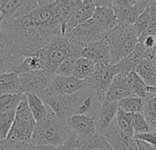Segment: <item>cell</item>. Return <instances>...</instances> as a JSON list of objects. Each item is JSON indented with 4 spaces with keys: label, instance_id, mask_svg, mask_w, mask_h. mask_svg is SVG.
Returning <instances> with one entry per match:
<instances>
[{
    "label": "cell",
    "instance_id": "6da1fadb",
    "mask_svg": "<svg viewBox=\"0 0 156 150\" xmlns=\"http://www.w3.org/2000/svg\"><path fill=\"white\" fill-rule=\"evenodd\" d=\"M73 134L67 121L58 117L49 108L48 116L37 123L31 144L35 147L58 148L64 145Z\"/></svg>",
    "mask_w": 156,
    "mask_h": 150
},
{
    "label": "cell",
    "instance_id": "7a4b0ae2",
    "mask_svg": "<svg viewBox=\"0 0 156 150\" xmlns=\"http://www.w3.org/2000/svg\"><path fill=\"white\" fill-rule=\"evenodd\" d=\"M110 49L111 63L116 64L129 56L139 42V35L133 26H118L106 33Z\"/></svg>",
    "mask_w": 156,
    "mask_h": 150
},
{
    "label": "cell",
    "instance_id": "3957f363",
    "mask_svg": "<svg viewBox=\"0 0 156 150\" xmlns=\"http://www.w3.org/2000/svg\"><path fill=\"white\" fill-rule=\"evenodd\" d=\"M83 49L72 45L66 37L57 38L43 49L37 50L43 60V71L55 74L56 70L60 63L69 56L82 57Z\"/></svg>",
    "mask_w": 156,
    "mask_h": 150
},
{
    "label": "cell",
    "instance_id": "277c9868",
    "mask_svg": "<svg viewBox=\"0 0 156 150\" xmlns=\"http://www.w3.org/2000/svg\"><path fill=\"white\" fill-rule=\"evenodd\" d=\"M37 122L29 109L27 97L19 104L15 122L6 138L25 143H31Z\"/></svg>",
    "mask_w": 156,
    "mask_h": 150
},
{
    "label": "cell",
    "instance_id": "5b68a950",
    "mask_svg": "<svg viewBox=\"0 0 156 150\" xmlns=\"http://www.w3.org/2000/svg\"><path fill=\"white\" fill-rule=\"evenodd\" d=\"M86 82L80 81L74 76H59L52 74L50 81L40 97L43 101L49 97L58 95H73L80 92L84 86Z\"/></svg>",
    "mask_w": 156,
    "mask_h": 150
},
{
    "label": "cell",
    "instance_id": "8992f818",
    "mask_svg": "<svg viewBox=\"0 0 156 150\" xmlns=\"http://www.w3.org/2000/svg\"><path fill=\"white\" fill-rule=\"evenodd\" d=\"M151 1L147 0H117L112 3L119 26H133L141 14L148 7Z\"/></svg>",
    "mask_w": 156,
    "mask_h": 150
},
{
    "label": "cell",
    "instance_id": "52a82bcc",
    "mask_svg": "<svg viewBox=\"0 0 156 150\" xmlns=\"http://www.w3.org/2000/svg\"><path fill=\"white\" fill-rule=\"evenodd\" d=\"M105 35L106 32L99 27L90 18L65 37L72 45L85 49L90 44L105 38Z\"/></svg>",
    "mask_w": 156,
    "mask_h": 150
},
{
    "label": "cell",
    "instance_id": "ba28073f",
    "mask_svg": "<svg viewBox=\"0 0 156 150\" xmlns=\"http://www.w3.org/2000/svg\"><path fill=\"white\" fill-rule=\"evenodd\" d=\"M120 73L116 65H97L95 73L89 80L86 81L93 91L98 95L101 104L105 100V96L114 80V78Z\"/></svg>",
    "mask_w": 156,
    "mask_h": 150
},
{
    "label": "cell",
    "instance_id": "9c48e42d",
    "mask_svg": "<svg viewBox=\"0 0 156 150\" xmlns=\"http://www.w3.org/2000/svg\"><path fill=\"white\" fill-rule=\"evenodd\" d=\"M73 95L75 102V115H85L93 117L97 116L102 104L87 82L85 86Z\"/></svg>",
    "mask_w": 156,
    "mask_h": 150
},
{
    "label": "cell",
    "instance_id": "30bf717a",
    "mask_svg": "<svg viewBox=\"0 0 156 150\" xmlns=\"http://www.w3.org/2000/svg\"><path fill=\"white\" fill-rule=\"evenodd\" d=\"M38 5V1L1 0L0 1V25L15 18L24 16L34 11Z\"/></svg>",
    "mask_w": 156,
    "mask_h": 150
},
{
    "label": "cell",
    "instance_id": "8fae6325",
    "mask_svg": "<svg viewBox=\"0 0 156 150\" xmlns=\"http://www.w3.org/2000/svg\"><path fill=\"white\" fill-rule=\"evenodd\" d=\"M51 76L52 74H49L44 71H30L19 74L23 93H32L41 97L50 81Z\"/></svg>",
    "mask_w": 156,
    "mask_h": 150
},
{
    "label": "cell",
    "instance_id": "7c38bea8",
    "mask_svg": "<svg viewBox=\"0 0 156 150\" xmlns=\"http://www.w3.org/2000/svg\"><path fill=\"white\" fill-rule=\"evenodd\" d=\"M45 104L59 118L68 121L75 115L74 95H58L44 100Z\"/></svg>",
    "mask_w": 156,
    "mask_h": 150
},
{
    "label": "cell",
    "instance_id": "4fadbf2b",
    "mask_svg": "<svg viewBox=\"0 0 156 150\" xmlns=\"http://www.w3.org/2000/svg\"><path fill=\"white\" fill-rule=\"evenodd\" d=\"M102 135L107 138L113 150H133L137 147L135 138L124 134L120 129L116 119Z\"/></svg>",
    "mask_w": 156,
    "mask_h": 150
},
{
    "label": "cell",
    "instance_id": "5bb4252c",
    "mask_svg": "<svg viewBox=\"0 0 156 150\" xmlns=\"http://www.w3.org/2000/svg\"><path fill=\"white\" fill-rule=\"evenodd\" d=\"M71 131L77 137H87L94 136L97 133L96 120L93 116L85 115H74L67 121Z\"/></svg>",
    "mask_w": 156,
    "mask_h": 150
},
{
    "label": "cell",
    "instance_id": "9a60e30c",
    "mask_svg": "<svg viewBox=\"0 0 156 150\" xmlns=\"http://www.w3.org/2000/svg\"><path fill=\"white\" fill-rule=\"evenodd\" d=\"M82 57L92 60L96 65H109L111 63L110 49L105 38L87 46L82 50Z\"/></svg>",
    "mask_w": 156,
    "mask_h": 150
},
{
    "label": "cell",
    "instance_id": "2e32d148",
    "mask_svg": "<svg viewBox=\"0 0 156 150\" xmlns=\"http://www.w3.org/2000/svg\"><path fill=\"white\" fill-rule=\"evenodd\" d=\"M96 9V5L92 0H81L66 26V35L70 33L80 25L90 19ZM65 35V36H66Z\"/></svg>",
    "mask_w": 156,
    "mask_h": 150
},
{
    "label": "cell",
    "instance_id": "e0dca14e",
    "mask_svg": "<svg viewBox=\"0 0 156 150\" xmlns=\"http://www.w3.org/2000/svg\"><path fill=\"white\" fill-rule=\"evenodd\" d=\"M119 110V102L103 103L101 104V107L95 117L97 133L102 135L110 127V126L116 119Z\"/></svg>",
    "mask_w": 156,
    "mask_h": 150
},
{
    "label": "cell",
    "instance_id": "ac0fdd59",
    "mask_svg": "<svg viewBox=\"0 0 156 150\" xmlns=\"http://www.w3.org/2000/svg\"><path fill=\"white\" fill-rule=\"evenodd\" d=\"M146 50L147 49H145L144 44L139 41L134 50L129 56L122 59L118 63L114 64L116 65V67L118 68L120 71L119 74H122L125 77H127L129 73H131L132 71H134L137 65L140 63V61L144 59Z\"/></svg>",
    "mask_w": 156,
    "mask_h": 150
},
{
    "label": "cell",
    "instance_id": "d6986e66",
    "mask_svg": "<svg viewBox=\"0 0 156 150\" xmlns=\"http://www.w3.org/2000/svg\"><path fill=\"white\" fill-rule=\"evenodd\" d=\"M91 20L106 33L119 26L116 14L111 7H96Z\"/></svg>",
    "mask_w": 156,
    "mask_h": 150
},
{
    "label": "cell",
    "instance_id": "ffe728a7",
    "mask_svg": "<svg viewBox=\"0 0 156 150\" xmlns=\"http://www.w3.org/2000/svg\"><path fill=\"white\" fill-rule=\"evenodd\" d=\"M130 95H132V93L127 85L126 77L122 74H118L114 78V80L105 96V100L103 103L120 102L121 100H122Z\"/></svg>",
    "mask_w": 156,
    "mask_h": 150
},
{
    "label": "cell",
    "instance_id": "44dd1931",
    "mask_svg": "<svg viewBox=\"0 0 156 150\" xmlns=\"http://www.w3.org/2000/svg\"><path fill=\"white\" fill-rule=\"evenodd\" d=\"M77 150H113L107 138L99 133L87 137H77Z\"/></svg>",
    "mask_w": 156,
    "mask_h": 150
},
{
    "label": "cell",
    "instance_id": "7402d4cb",
    "mask_svg": "<svg viewBox=\"0 0 156 150\" xmlns=\"http://www.w3.org/2000/svg\"><path fill=\"white\" fill-rule=\"evenodd\" d=\"M0 92L3 94H22V86L19 75L15 72L1 73L0 75Z\"/></svg>",
    "mask_w": 156,
    "mask_h": 150
},
{
    "label": "cell",
    "instance_id": "603a6c76",
    "mask_svg": "<svg viewBox=\"0 0 156 150\" xmlns=\"http://www.w3.org/2000/svg\"><path fill=\"white\" fill-rule=\"evenodd\" d=\"M135 71L148 87H156V64L154 60H142L137 65Z\"/></svg>",
    "mask_w": 156,
    "mask_h": 150
},
{
    "label": "cell",
    "instance_id": "cb8c5ba5",
    "mask_svg": "<svg viewBox=\"0 0 156 150\" xmlns=\"http://www.w3.org/2000/svg\"><path fill=\"white\" fill-rule=\"evenodd\" d=\"M27 99L28 103L29 109L37 123L44 120L49 112V107L45 104V102L36 94L27 93Z\"/></svg>",
    "mask_w": 156,
    "mask_h": 150
},
{
    "label": "cell",
    "instance_id": "d4e9b609",
    "mask_svg": "<svg viewBox=\"0 0 156 150\" xmlns=\"http://www.w3.org/2000/svg\"><path fill=\"white\" fill-rule=\"evenodd\" d=\"M96 68L97 65L92 60L80 57L76 62L73 76L80 81H89L95 73Z\"/></svg>",
    "mask_w": 156,
    "mask_h": 150
},
{
    "label": "cell",
    "instance_id": "484cf974",
    "mask_svg": "<svg viewBox=\"0 0 156 150\" xmlns=\"http://www.w3.org/2000/svg\"><path fill=\"white\" fill-rule=\"evenodd\" d=\"M126 82L131 91L132 95L144 99L148 93V86L143 81V79L136 73V71H132L126 77Z\"/></svg>",
    "mask_w": 156,
    "mask_h": 150
},
{
    "label": "cell",
    "instance_id": "4316f807",
    "mask_svg": "<svg viewBox=\"0 0 156 150\" xmlns=\"http://www.w3.org/2000/svg\"><path fill=\"white\" fill-rule=\"evenodd\" d=\"M143 113L152 132H156V93H147V96L144 98V109Z\"/></svg>",
    "mask_w": 156,
    "mask_h": 150
},
{
    "label": "cell",
    "instance_id": "83f0119b",
    "mask_svg": "<svg viewBox=\"0 0 156 150\" xmlns=\"http://www.w3.org/2000/svg\"><path fill=\"white\" fill-rule=\"evenodd\" d=\"M120 109L129 113V114H136L143 113L144 109V99L130 95L119 102Z\"/></svg>",
    "mask_w": 156,
    "mask_h": 150
},
{
    "label": "cell",
    "instance_id": "f1b7e54d",
    "mask_svg": "<svg viewBox=\"0 0 156 150\" xmlns=\"http://www.w3.org/2000/svg\"><path fill=\"white\" fill-rule=\"evenodd\" d=\"M17 109H13L5 112H0V139L4 140L8 137V134L15 122Z\"/></svg>",
    "mask_w": 156,
    "mask_h": 150
},
{
    "label": "cell",
    "instance_id": "f546056e",
    "mask_svg": "<svg viewBox=\"0 0 156 150\" xmlns=\"http://www.w3.org/2000/svg\"><path fill=\"white\" fill-rule=\"evenodd\" d=\"M133 114H129L120 109L116 116V121L120 129L124 134H126L130 137L134 138L135 134L133 129Z\"/></svg>",
    "mask_w": 156,
    "mask_h": 150
},
{
    "label": "cell",
    "instance_id": "4dcf8cb0",
    "mask_svg": "<svg viewBox=\"0 0 156 150\" xmlns=\"http://www.w3.org/2000/svg\"><path fill=\"white\" fill-rule=\"evenodd\" d=\"M27 97L26 93L22 94H3L0 97V112H5L17 109L19 104Z\"/></svg>",
    "mask_w": 156,
    "mask_h": 150
},
{
    "label": "cell",
    "instance_id": "1f68e13d",
    "mask_svg": "<svg viewBox=\"0 0 156 150\" xmlns=\"http://www.w3.org/2000/svg\"><path fill=\"white\" fill-rule=\"evenodd\" d=\"M79 59L80 58H78L76 56H69V57H68L58 67V69L55 71V74L56 75H59V76H65V77L73 76L75 65H76V62H77V60Z\"/></svg>",
    "mask_w": 156,
    "mask_h": 150
},
{
    "label": "cell",
    "instance_id": "d6a6232c",
    "mask_svg": "<svg viewBox=\"0 0 156 150\" xmlns=\"http://www.w3.org/2000/svg\"><path fill=\"white\" fill-rule=\"evenodd\" d=\"M151 19H152V12H151V7L149 5L148 7L137 18L136 22L133 25L139 37H141L145 32V30L148 28V27L151 23Z\"/></svg>",
    "mask_w": 156,
    "mask_h": 150
},
{
    "label": "cell",
    "instance_id": "836d02e7",
    "mask_svg": "<svg viewBox=\"0 0 156 150\" xmlns=\"http://www.w3.org/2000/svg\"><path fill=\"white\" fill-rule=\"evenodd\" d=\"M133 129H134L135 136L152 132L151 127H150L144 113L133 114Z\"/></svg>",
    "mask_w": 156,
    "mask_h": 150
},
{
    "label": "cell",
    "instance_id": "e575fe53",
    "mask_svg": "<svg viewBox=\"0 0 156 150\" xmlns=\"http://www.w3.org/2000/svg\"><path fill=\"white\" fill-rule=\"evenodd\" d=\"M35 146L31 143L11 140L5 138L0 141V150H34Z\"/></svg>",
    "mask_w": 156,
    "mask_h": 150
},
{
    "label": "cell",
    "instance_id": "d590c367",
    "mask_svg": "<svg viewBox=\"0 0 156 150\" xmlns=\"http://www.w3.org/2000/svg\"><path fill=\"white\" fill-rule=\"evenodd\" d=\"M134 138L138 139V140H143V141L152 145L156 148V132H149L146 134L138 135V136H135Z\"/></svg>",
    "mask_w": 156,
    "mask_h": 150
},
{
    "label": "cell",
    "instance_id": "8d00e7d4",
    "mask_svg": "<svg viewBox=\"0 0 156 150\" xmlns=\"http://www.w3.org/2000/svg\"><path fill=\"white\" fill-rule=\"evenodd\" d=\"M139 41L144 44L146 49H152L156 46V36L149 35V36L141 37L139 38Z\"/></svg>",
    "mask_w": 156,
    "mask_h": 150
},
{
    "label": "cell",
    "instance_id": "74e56055",
    "mask_svg": "<svg viewBox=\"0 0 156 150\" xmlns=\"http://www.w3.org/2000/svg\"><path fill=\"white\" fill-rule=\"evenodd\" d=\"M76 142H77V136L73 134L69 139L62 146L58 148H53V150H74L76 149Z\"/></svg>",
    "mask_w": 156,
    "mask_h": 150
},
{
    "label": "cell",
    "instance_id": "f35d334b",
    "mask_svg": "<svg viewBox=\"0 0 156 150\" xmlns=\"http://www.w3.org/2000/svg\"><path fill=\"white\" fill-rule=\"evenodd\" d=\"M135 140H136L138 150H156L154 147H153L152 145H150L143 140H138V139H135Z\"/></svg>",
    "mask_w": 156,
    "mask_h": 150
},
{
    "label": "cell",
    "instance_id": "ab89813d",
    "mask_svg": "<svg viewBox=\"0 0 156 150\" xmlns=\"http://www.w3.org/2000/svg\"><path fill=\"white\" fill-rule=\"evenodd\" d=\"M34 150H53L51 147H35Z\"/></svg>",
    "mask_w": 156,
    "mask_h": 150
},
{
    "label": "cell",
    "instance_id": "60d3db41",
    "mask_svg": "<svg viewBox=\"0 0 156 150\" xmlns=\"http://www.w3.org/2000/svg\"><path fill=\"white\" fill-rule=\"evenodd\" d=\"M133 150H138V148L136 147V148H133Z\"/></svg>",
    "mask_w": 156,
    "mask_h": 150
},
{
    "label": "cell",
    "instance_id": "b9f144b4",
    "mask_svg": "<svg viewBox=\"0 0 156 150\" xmlns=\"http://www.w3.org/2000/svg\"><path fill=\"white\" fill-rule=\"evenodd\" d=\"M74 150H77V149H74Z\"/></svg>",
    "mask_w": 156,
    "mask_h": 150
}]
</instances>
